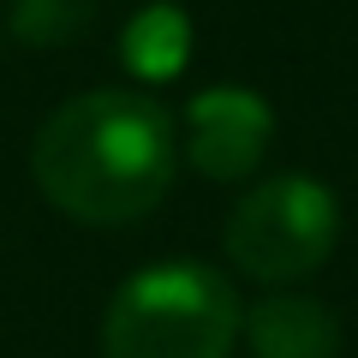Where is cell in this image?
Returning <instances> with one entry per match:
<instances>
[{
    "instance_id": "obj_1",
    "label": "cell",
    "mask_w": 358,
    "mask_h": 358,
    "mask_svg": "<svg viewBox=\"0 0 358 358\" xmlns=\"http://www.w3.org/2000/svg\"><path fill=\"white\" fill-rule=\"evenodd\" d=\"M36 185L60 215L90 227L150 215L173 185V126L155 102L126 90H90L54 108L36 131Z\"/></svg>"
},
{
    "instance_id": "obj_2",
    "label": "cell",
    "mask_w": 358,
    "mask_h": 358,
    "mask_svg": "<svg viewBox=\"0 0 358 358\" xmlns=\"http://www.w3.org/2000/svg\"><path fill=\"white\" fill-rule=\"evenodd\" d=\"M239 329V299L215 268L162 263L108 299L102 346L108 358H227Z\"/></svg>"
},
{
    "instance_id": "obj_3",
    "label": "cell",
    "mask_w": 358,
    "mask_h": 358,
    "mask_svg": "<svg viewBox=\"0 0 358 358\" xmlns=\"http://www.w3.org/2000/svg\"><path fill=\"white\" fill-rule=\"evenodd\" d=\"M334 239H341V203L322 179L281 173L263 179L227 221V257L251 275V281H305L329 263Z\"/></svg>"
},
{
    "instance_id": "obj_4",
    "label": "cell",
    "mask_w": 358,
    "mask_h": 358,
    "mask_svg": "<svg viewBox=\"0 0 358 358\" xmlns=\"http://www.w3.org/2000/svg\"><path fill=\"white\" fill-rule=\"evenodd\" d=\"M268 131H275V114H268L263 96L221 84V90H203L185 114V155L209 179H239L263 162Z\"/></svg>"
},
{
    "instance_id": "obj_5",
    "label": "cell",
    "mask_w": 358,
    "mask_h": 358,
    "mask_svg": "<svg viewBox=\"0 0 358 358\" xmlns=\"http://www.w3.org/2000/svg\"><path fill=\"white\" fill-rule=\"evenodd\" d=\"M245 334H251L257 358H334L341 352V322H334V310L317 305V299H293V293L251 305Z\"/></svg>"
},
{
    "instance_id": "obj_6",
    "label": "cell",
    "mask_w": 358,
    "mask_h": 358,
    "mask_svg": "<svg viewBox=\"0 0 358 358\" xmlns=\"http://www.w3.org/2000/svg\"><path fill=\"white\" fill-rule=\"evenodd\" d=\"M120 54H126V66L138 78H179L185 60H192V18L179 6H167V0L143 6L120 36Z\"/></svg>"
},
{
    "instance_id": "obj_7",
    "label": "cell",
    "mask_w": 358,
    "mask_h": 358,
    "mask_svg": "<svg viewBox=\"0 0 358 358\" xmlns=\"http://www.w3.org/2000/svg\"><path fill=\"white\" fill-rule=\"evenodd\" d=\"M96 0H13V36L30 48H60V42L84 36Z\"/></svg>"
}]
</instances>
